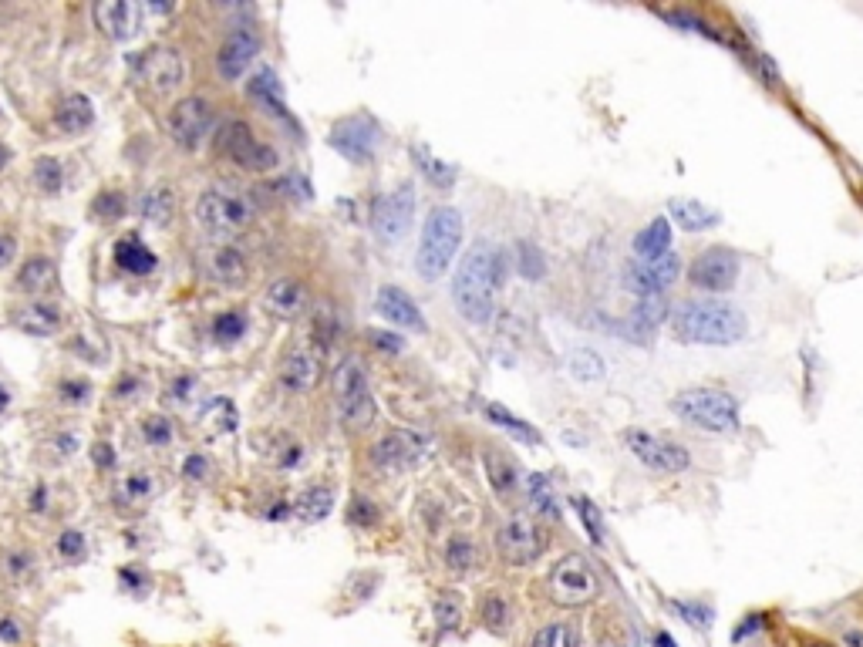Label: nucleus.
<instances>
[{"label":"nucleus","instance_id":"obj_30","mask_svg":"<svg viewBox=\"0 0 863 647\" xmlns=\"http://www.w3.org/2000/svg\"><path fill=\"white\" fill-rule=\"evenodd\" d=\"M17 324L24 327V331L31 334H54L61 327V314L54 311V307L48 304V300H34V304H27L21 314H17Z\"/></svg>","mask_w":863,"mask_h":647},{"label":"nucleus","instance_id":"obj_61","mask_svg":"<svg viewBox=\"0 0 863 647\" xmlns=\"http://www.w3.org/2000/svg\"><path fill=\"white\" fill-rule=\"evenodd\" d=\"M860 199H863V196H860Z\"/></svg>","mask_w":863,"mask_h":647},{"label":"nucleus","instance_id":"obj_5","mask_svg":"<svg viewBox=\"0 0 863 647\" xmlns=\"http://www.w3.org/2000/svg\"><path fill=\"white\" fill-rule=\"evenodd\" d=\"M334 402H338V418L348 432H361L375 422V395L368 388V375L358 361L348 358L334 371Z\"/></svg>","mask_w":863,"mask_h":647},{"label":"nucleus","instance_id":"obj_21","mask_svg":"<svg viewBox=\"0 0 863 647\" xmlns=\"http://www.w3.org/2000/svg\"><path fill=\"white\" fill-rule=\"evenodd\" d=\"M375 307H378V314L385 317V321H392L398 327H412V331H425V317L419 311V304H415V300L408 297L405 290L381 287Z\"/></svg>","mask_w":863,"mask_h":647},{"label":"nucleus","instance_id":"obj_18","mask_svg":"<svg viewBox=\"0 0 863 647\" xmlns=\"http://www.w3.org/2000/svg\"><path fill=\"white\" fill-rule=\"evenodd\" d=\"M425 449H429L425 439H419L415 432H405V428H395V432H388L385 439L375 442L371 459H375L381 469H408V466H415V462H422Z\"/></svg>","mask_w":863,"mask_h":647},{"label":"nucleus","instance_id":"obj_14","mask_svg":"<svg viewBox=\"0 0 863 647\" xmlns=\"http://www.w3.org/2000/svg\"><path fill=\"white\" fill-rule=\"evenodd\" d=\"M678 270H681V263L675 253H668V257H661V260H651V263L634 260L624 267V287L638 297H661L678 280Z\"/></svg>","mask_w":863,"mask_h":647},{"label":"nucleus","instance_id":"obj_52","mask_svg":"<svg viewBox=\"0 0 863 647\" xmlns=\"http://www.w3.org/2000/svg\"><path fill=\"white\" fill-rule=\"evenodd\" d=\"M125 496H135V499L152 496V479H145V476H132L129 482H125Z\"/></svg>","mask_w":863,"mask_h":647},{"label":"nucleus","instance_id":"obj_37","mask_svg":"<svg viewBox=\"0 0 863 647\" xmlns=\"http://www.w3.org/2000/svg\"><path fill=\"white\" fill-rule=\"evenodd\" d=\"M139 213L145 216V220H152V223H166L169 213H172L169 189H149V193L139 199Z\"/></svg>","mask_w":863,"mask_h":647},{"label":"nucleus","instance_id":"obj_31","mask_svg":"<svg viewBox=\"0 0 863 647\" xmlns=\"http://www.w3.org/2000/svg\"><path fill=\"white\" fill-rule=\"evenodd\" d=\"M250 95L257 98L260 105H267V112H274L277 118H290L287 102L280 98V85H277L274 71H260V75L250 81Z\"/></svg>","mask_w":863,"mask_h":647},{"label":"nucleus","instance_id":"obj_25","mask_svg":"<svg viewBox=\"0 0 863 647\" xmlns=\"http://www.w3.org/2000/svg\"><path fill=\"white\" fill-rule=\"evenodd\" d=\"M671 253V223L668 216H658L651 220L644 230L634 236V257L641 263H651V260H661Z\"/></svg>","mask_w":863,"mask_h":647},{"label":"nucleus","instance_id":"obj_33","mask_svg":"<svg viewBox=\"0 0 863 647\" xmlns=\"http://www.w3.org/2000/svg\"><path fill=\"white\" fill-rule=\"evenodd\" d=\"M331 506H334V492L327 486H314V489H307L301 499H297L294 513L301 519H307V523H317V519H324L327 513H331Z\"/></svg>","mask_w":863,"mask_h":647},{"label":"nucleus","instance_id":"obj_49","mask_svg":"<svg viewBox=\"0 0 863 647\" xmlns=\"http://www.w3.org/2000/svg\"><path fill=\"white\" fill-rule=\"evenodd\" d=\"M570 368H574L584 381H590V378H601V371H604V368H601V361H597L590 351H577V354H574V361H570Z\"/></svg>","mask_w":863,"mask_h":647},{"label":"nucleus","instance_id":"obj_59","mask_svg":"<svg viewBox=\"0 0 863 647\" xmlns=\"http://www.w3.org/2000/svg\"><path fill=\"white\" fill-rule=\"evenodd\" d=\"M4 405H7V391L0 388V412H4Z\"/></svg>","mask_w":863,"mask_h":647},{"label":"nucleus","instance_id":"obj_26","mask_svg":"<svg viewBox=\"0 0 863 647\" xmlns=\"http://www.w3.org/2000/svg\"><path fill=\"white\" fill-rule=\"evenodd\" d=\"M668 213H671V220L688 233H702V230H712V226L722 223V216L715 213V209L702 206L698 199H671Z\"/></svg>","mask_w":863,"mask_h":647},{"label":"nucleus","instance_id":"obj_13","mask_svg":"<svg viewBox=\"0 0 863 647\" xmlns=\"http://www.w3.org/2000/svg\"><path fill=\"white\" fill-rule=\"evenodd\" d=\"M169 132H172V142L183 145L186 152H193L203 145L206 135L213 132V108L206 98H183L176 102L169 115Z\"/></svg>","mask_w":863,"mask_h":647},{"label":"nucleus","instance_id":"obj_39","mask_svg":"<svg viewBox=\"0 0 863 647\" xmlns=\"http://www.w3.org/2000/svg\"><path fill=\"white\" fill-rule=\"evenodd\" d=\"M415 159H419V166L425 169V176H429L432 182H439V186H449V182L456 179V169L445 166L442 159H435L425 145H415Z\"/></svg>","mask_w":863,"mask_h":647},{"label":"nucleus","instance_id":"obj_41","mask_svg":"<svg viewBox=\"0 0 863 647\" xmlns=\"http://www.w3.org/2000/svg\"><path fill=\"white\" fill-rule=\"evenodd\" d=\"M243 331H247V317H243L240 311L220 314V317H216V324H213V337H216L220 344L236 341V337H240Z\"/></svg>","mask_w":863,"mask_h":647},{"label":"nucleus","instance_id":"obj_16","mask_svg":"<svg viewBox=\"0 0 863 647\" xmlns=\"http://www.w3.org/2000/svg\"><path fill=\"white\" fill-rule=\"evenodd\" d=\"M327 142H331V149H338L341 156H348L351 162H368L378 149V129L371 118L351 115L334 125Z\"/></svg>","mask_w":863,"mask_h":647},{"label":"nucleus","instance_id":"obj_2","mask_svg":"<svg viewBox=\"0 0 863 647\" xmlns=\"http://www.w3.org/2000/svg\"><path fill=\"white\" fill-rule=\"evenodd\" d=\"M503 287V253L489 243H476L462 257L452 277V300L469 324H489L496 314V290Z\"/></svg>","mask_w":863,"mask_h":647},{"label":"nucleus","instance_id":"obj_23","mask_svg":"<svg viewBox=\"0 0 863 647\" xmlns=\"http://www.w3.org/2000/svg\"><path fill=\"white\" fill-rule=\"evenodd\" d=\"M321 378V358L311 348H294L280 368V385L287 391H311Z\"/></svg>","mask_w":863,"mask_h":647},{"label":"nucleus","instance_id":"obj_34","mask_svg":"<svg viewBox=\"0 0 863 647\" xmlns=\"http://www.w3.org/2000/svg\"><path fill=\"white\" fill-rule=\"evenodd\" d=\"M526 496H530V506L537 509L540 516H557V496H553V486L547 476H540V472H533V476H526Z\"/></svg>","mask_w":863,"mask_h":647},{"label":"nucleus","instance_id":"obj_3","mask_svg":"<svg viewBox=\"0 0 863 647\" xmlns=\"http://www.w3.org/2000/svg\"><path fill=\"white\" fill-rule=\"evenodd\" d=\"M671 412L688 425L705 428L715 435H735L742 428L739 402L722 388H685L671 398Z\"/></svg>","mask_w":863,"mask_h":647},{"label":"nucleus","instance_id":"obj_9","mask_svg":"<svg viewBox=\"0 0 863 647\" xmlns=\"http://www.w3.org/2000/svg\"><path fill=\"white\" fill-rule=\"evenodd\" d=\"M496 546H499V557L510 563V567H530V563L540 560L547 543H543V530L537 526V519L526 513H516L499 526Z\"/></svg>","mask_w":863,"mask_h":647},{"label":"nucleus","instance_id":"obj_8","mask_svg":"<svg viewBox=\"0 0 863 647\" xmlns=\"http://www.w3.org/2000/svg\"><path fill=\"white\" fill-rule=\"evenodd\" d=\"M550 597L560 607H584L597 597V577L580 553H570L550 570Z\"/></svg>","mask_w":863,"mask_h":647},{"label":"nucleus","instance_id":"obj_36","mask_svg":"<svg viewBox=\"0 0 863 647\" xmlns=\"http://www.w3.org/2000/svg\"><path fill=\"white\" fill-rule=\"evenodd\" d=\"M486 415H489V422L503 425L506 432H510V435H516V439H520V442H530V445H537V442H540L537 428H533V425H526L523 418L510 415V412H506V408H499V405H486Z\"/></svg>","mask_w":863,"mask_h":647},{"label":"nucleus","instance_id":"obj_7","mask_svg":"<svg viewBox=\"0 0 863 647\" xmlns=\"http://www.w3.org/2000/svg\"><path fill=\"white\" fill-rule=\"evenodd\" d=\"M624 442L634 452V459H641V466H648L654 472H685L692 466V455L688 449L675 439H665L658 432H648V428H628L624 432Z\"/></svg>","mask_w":863,"mask_h":647},{"label":"nucleus","instance_id":"obj_48","mask_svg":"<svg viewBox=\"0 0 863 647\" xmlns=\"http://www.w3.org/2000/svg\"><path fill=\"white\" fill-rule=\"evenodd\" d=\"M34 176H38L41 189H48V193H58V189H61V166H58V159H38V169H34Z\"/></svg>","mask_w":863,"mask_h":647},{"label":"nucleus","instance_id":"obj_10","mask_svg":"<svg viewBox=\"0 0 863 647\" xmlns=\"http://www.w3.org/2000/svg\"><path fill=\"white\" fill-rule=\"evenodd\" d=\"M739 270V253L725 250V246H708L692 260L688 280H692V287L708 290V294H729L735 280H739Z\"/></svg>","mask_w":863,"mask_h":647},{"label":"nucleus","instance_id":"obj_54","mask_svg":"<svg viewBox=\"0 0 863 647\" xmlns=\"http://www.w3.org/2000/svg\"><path fill=\"white\" fill-rule=\"evenodd\" d=\"M92 455L98 459V466H102V469H112V466H115V452H112V445L98 442L95 449H92Z\"/></svg>","mask_w":863,"mask_h":647},{"label":"nucleus","instance_id":"obj_47","mask_svg":"<svg viewBox=\"0 0 863 647\" xmlns=\"http://www.w3.org/2000/svg\"><path fill=\"white\" fill-rule=\"evenodd\" d=\"M365 337H368L371 348L381 351V354H402L405 351V341L398 334H392V331H378V327H375V331H368Z\"/></svg>","mask_w":863,"mask_h":647},{"label":"nucleus","instance_id":"obj_43","mask_svg":"<svg viewBox=\"0 0 863 647\" xmlns=\"http://www.w3.org/2000/svg\"><path fill=\"white\" fill-rule=\"evenodd\" d=\"M574 506H577L580 519H584V526H587L590 540H594V543H604V523H601V509H597V506L590 503V499H584V496H577V499H574Z\"/></svg>","mask_w":863,"mask_h":647},{"label":"nucleus","instance_id":"obj_46","mask_svg":"<svg viewBox=\"0 0 863 647\" xmlns=\"http://www.w3.org/2000/svg\"><path fill=\"white\" fill-rule=\"evenodd\" d=\"M142 435H145V442H152V445H166V442L172 439L169 418H162V415L145 418V422H142Z\"/></svg>","mask_w":863,"mask_h":647},{"label":"nucleus","instance_id":"obj_44","mask_svg":"<svg viewBox=\"0 0 863 647\" xmlns=\"http://www.w3.org/2000/svg\"><path fill=\"white\" fill-rule=\"evenodd\" d=\"M506 617H510V610H506V600L499 597V594H489V597L483 600V621L493 627V631H503Z\"/></svg>","mask_w":863,"mask_h":647},{"label":"nucleus","instance_id":"obj_40","mask_svg":"<svg viewBox=\"0 0 863 647\" xmlns=\"http://www.w3.org/2000/svg\"><path fill=\"white\" fill-rule=\"evenodd\" d=\"M445 560H449L452 570H469L472 563H476V546H472V540H466V536H452L449 546H445Z\"/></svg>","mask_w":863,"mask_h":647},{"label":"nucleus","instance_id":"obj_57","mask_svg":"<svg viewBox=\"0 0 863 647\" xmlns=\"http://www.w3.org/2000/svg\"><path fill=\"white\" fill-rule=\"evenodd\" d=\"M0 637H4V641H17V624H11V617L0 624Z\"/></svg>","mask_w":863,"mask_h":647},{"label":"nucleus","instance_id":"obj_27","mask_svg":"<svg viewBox=\"0 0 863 647\" xmlns=\"http://www.w3.org/2000/svg\"><path fill=\"white\" fill-rule=\"evenodd\" d=\"M17 287L27 290V294H34V297H44L58 287V270H54L51 260L34 257V260L24 263L21 273H17Z\"/></svg>","mask_w":863,"mask_h":647},{"label":"nucleus","instance_id":"obj_45","mask_svg":"<svg viewBox=\"0 0 863 647\" xmlns=\"http://www.w3.org/2000/svg\"><path fill=\"white\" fill-rule=\"evenodd\" d=\"M92 209L98 216H102L105 223H112V220H118V216L125 213V196L122 193H102L92 203Z\"/></svg>","mask_w":863,"mask_h":647},{"label":"nucleus","instance_id":"obj_19","mask_svg":"<svg viewBox=\"0 0 863 647\" xmlns=\"http://www.w3.org/2000/svg\"><path fill=\"white\" fill-rule=\"evenodd\" d=\"M671 317V304L668 297H638V304H634V311L628 314V321H624V337H631L634 344H651L654 334H658V327L665 324Z\"/></svg>","mask_w":863,"mask_h":647},{"label":"nucleus","instance_id":"obj_24","mask_svg":"<svg viewBox=\"0 0 863 647\" xmlns=\"http://www.w3.org/2000/svg\"><path fill=\"white\" fill-rule=\"evenodd\" d=\"M263 304H267V311L274 314V317H297L304 311V304H307V290L297 284V280H290V277H284V280H274V284L267 287V294H263Z\"/></svg>","mask_w":863,"mask_h":647},{"label":"nucleus","instance_id":"obj_6","mask_svg":"<svg viewBox=\"0 0 863 647\" xmlns=\"http://www.w3.org/2000/svg\"><path fill=\"white\" fill-rule=\"evenodd\" d=\"M196 220L213 236H236L253 223V209L240 193H230V189H210V193L199 196Z\"/></svg>","mask_w":863,"mask_h":647},{"label":"nucleus","instance_id":"obj_4","mask_svg":"<svg viewBox=\"0 0 863 647\" xmlns=\"http://www.w3.org/2000/svg\"><path fill=\"white\" fill-rule=\"evenodd\" d=\"M462 243V216L452 206H435L425 220L419 253H415V267L425 280H439L449 270L452 257L459 253Z\"/></svg>","mask_w":863,"mask_h":647},{"label":"nucleus","instance_id":"obj_58","mask_svg":"<svg viewBox=\"0 0 863 647\" xmlns=\"http://www.w3.org/2000/svg\"><path fill=\"white\" fill-rule=\"evenodd\" d=\"M7 162H11V149H7V145H4V142H0V169H4V166H7Z\"/></svg>","mask_w":863,"mask_h":647},{"label":"nucleus","instance_id":"obj_28","mask_svg":"<svg viewBox=\"0 0 863 647\" xmlns=\"http://www.w3.org/2000/svg\"><path fill=\"white\" fill-rule=\"evenodd\" d=\"M115 260H118V267H122V270L139 273V277H142V273L156 270V253H152L145 243H139V236H125V240H118Z\"/></svg>","mask_w":863,"mask_h":647},{"label":"nucleus","instance_id":"obj_38","mask_svg":"<svg viewBox=\"0 0 863 647\" xmlns=\"http://www.w3.org/2000/svg\"><path fill=\"white\" fill-rule=\"evenodd\" d=\"M530 647H580V637L570 624H547L537 631Z\"/></svg>","mask_w":863,"mask_h":647},{"label":"nucleus","instance_id":"obj_32","mask_svg":"<svg viewBox=\"0 0 863 647\" xmlns=\"http://www.w3.org/2000/svg\"><path fill=\"white\" fill-rule=\"evenodd\" d=\"M486 472H489V482H493V489L499 492V496H513V492L520 489V476H516L513 462L506 459V455L489 452L486 455Z\"/></svg>","mask_w":863,"mask_h":647},{"label":"nucleus","instance_id":"obj_20","mask_svg":"<svg viewBox=\"0 0 863 647\" xmlns=\"http://www.w3.org/2000/svg\"><path fill=\"white\" fill-rule=\"evenodd\" d=\"M142 21V7L132 4V0H105V4L95 7V24L102 27L112 41H129L135 31H139Z\"/></svg>","mask_w":863,"mask_h":647},{"label":"nucleus","instance_id":"obj_35","mask_svg":"<svg viewBox=\"0 0 863 647\" xmlns=\"http://www.w3.org/2000/svg\"><path fill=\"white\" fill-rule=\"evenodd\" d=\"M199 422L210 428L213 435H226V432H233V428H236L240 415H236L233 402H223V398H220V402H210L203 412H199Z\"/></svg>","mask_w":863,"mask_h":647},{"label":"nucleus","instance_id":"obj_11","mask_svg":"<svg viewBox=\"0 0 863 647\" xmlns=\"http://www.w3.org/2000/svg\"><path fill=\"white\" fill-rule=\"evenodd\" d=\"M412 220H415V189L408 186V182L398 186L395 193L378 196L375 206H371V230L385 243L402 240Z\"/></svg>","mask_w":863,"mask_h":647},{"label":"nucleus","instance_id":"obj_55","mask_svg":"<svg viewBox=\"0 0 863 647\" xmlns=\"http://www.w3.org/2000/svg\"><path fill=\"white\" fill-rule=\"evenodd\" d=\"M671 607H675L678 614H685V617H688V624H702V621H698V617H712L705 607H698V604H695V607H692V604H671Z\"/></svg>","mask_w":863,"mask_h":647},{"label":"nucleus","instance_id":"obj_12","mask_svg":"<svg viewBox=\"0 0 863 647\" xmlns=\"http://www.w3.org/2000/svg\"><path fill=\"white\" fill-rule=\"evenodd\" d=\"M220 149L230 156L236 166L247 172H270L277 169V152L270 149L267 142H260L257 135L250 132L247 122H230L220 135Z\"/></svg>","mask_w":863,"mask_h":647},{"label":"nucleus","instance_id":"obj_1","mask_svg":"<svg viewBox=\"0 0 863 647\" xmlns=\"http://www.w3.org/2000/svg\"><path fill=\"white\" fill-rule=\"evenodd\" d=\"M749 331V321L732 300L692 297L681 300L671 311V334L681 344H708V348H729L742 341Z\"/></svg>","mask_w":863,"mask_h":647},{"label":"nucleus","instance_id":"obj_29","mask_svg":"<svg viewBox=\"0 0 863 647\" xmlns=\"http://www.w3.org/2000/svg\"><path fill=\"white\" fill-rule=\"evenodd\" d=\"M95 118V108L85 95H68L61 108L54 112V122H58L61 132H85Z\"/></svg>","mask_w":863,"mask_h":647},{"label":"nucleus","instance_id":"obj_53","mask_svg":"<svg viewBox=\"0 0 863 647\" xmlns=\"http://www.w3.org/2000/svg\"><path fill=\"white\" fill-rule=\"evenodd\" d=\"M14 253H17V240H14V236H7V233H0V270L11 267Z\"/></svg>","mask_w":863,"mask_h":647},{"label":"nucleus","instance_id":"obj_56","mask_svg":"<svg viewBox=\"0 0 863 647\" xmlns=\"http://www.w3.org/2000/svg\"><path fill=\"white\" fill-rule=\"evenodd\" d=\"M186 472H189V476H199V472H206L203 455H189V466H186Z\"/></svg>","mask_w":863,"mask_h":647},{"label":"nucleus","instance_id":"obj_50","mask_svg":"<svg viewBox=\"0 0 863 647\" xmlns=\"http://www.w3.org/2000/svg\"><path fill=\"white\" fill-rule=\"evenodd\" d=\"M58 550H61V557H65V560H81V557H85V536H81L78 530L61 533Z\"/></svg>","mask_w":863,"mask_h":647},{"label":"nucleus","instance_id":"obj_42","mask_svg":"<svg viewBox=\"0 0 863 647\" xmlns=\"http://www.w3.org/2000/svg\"><path fill=\"white\" fill-rule=\"evenodd\" d=\"M516 267H520L523 277L540 280L543 277V257L533 243H516Z\"/></svg>","mask_w":863,"mask_h":647},{"label":"nucleus","instance_id":"obj_51","mask_svg":"<svg viewBox=\"0 0 863 647\" xmlns=\"http://www.w3.org/2000/svg\"><path fill=\"white\" fill-rule=\"evenodd\" d=\"M435 617H439L442 627H456L459 624V600L452 594H445L439 604H435Z\"/></svg>","mask_w":863,"mask_h":647},{"label":"nucleus","instance_id":"obj_22","mask_svg":"<svg viewBox=\"0 0 863 647\" xmlns=\"http://www.w3.org/2000/svg\"><path fill=\"white\" fill-rule=\"evenodd\" d=\"M206 273H210L216 284H223V287H240V284H247V277H250L247 257H243V253L230 243L213 246V250L206 253Z\"/></svg>","mask_w":863,"mask_h":647},{"label":"nucleus","instance_id":"obj_60","mask_svg":"<svg viewBox=\"0 0 863 647\" xmlns=\"http://www.w3.org/2000/svg\"><path fill=\"white\" fill-rule=\"evenodd\" d=\"M813 647H830V644H813Z\"/></svg>","mask_w":863,"mask_h":647},{"label":"nucleus","instance_id":"obj_15","mask_svg":"<svg viewBox=\"0 0 863 647\" xmlns=\"http://www.w3.org/2000/svg\"><path fill=\"white\" fill-rule=\"evenodd\" d=\"M139 78L156 95H172L186 81V61L172 48H152L139 58Z\"/></svg>","mask_w":863,"mask_h":647},{"label":"nucleus","instance_id":"obj_17","mask_svg":"<svg viewBox=\"0 0 863 647\" xmlns=\"http://www.w3.org/2000/svg\"><path fill=\"white\" fill-rule=\"evenodd\" d=\"M260 54V34L253 31L250 24L236 27L230 38L223 41L220 54H216V75L223 81H236L243 78V71L253 65V58Z\"/></svg>","mask_w":863,"mask_h":647}]
</instances>
